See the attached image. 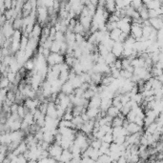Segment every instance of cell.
<instances>
[{
    "label": "cell",
    "instance_id": "1",
    "mask_svg": "<svg viewBox=\"0 0 163 163\" xmlns=\"http://www.w3.org/2000/svg\"><path fill=\"white\" fill-rule=\"evenodd\" d=\"M64 61H65L64 55H62L59 53H51V54L47 57V63L51 67L57 64H61Z\"/></svg>",
    "mask_w": 163,
    "mask_h": 163
},
{
    "label": "cell",
    "instance_id": "2",
    "mask_svg": "<svg viewBox=\"0 0 163 163\" xmlns=\"http://www.w3.org/2000/svg\"><path fill=\"white\" fill-rule=\"evenodd\" d=\"M63 150H64L63 147L60 144H57L55 142H54V144H52L51 146H50V148L48 149L50 157L54 158L56 159V161H59V158L61 157Z\"/></svg>",
    "mask_w": 163,
    "mask_h": 163
},
{
    "label": "cell",
    "instance_id": "3",
    "mask_svg": "<svg viewBox=\"0 0 163 163\" xmlns=\"http://www.w3.org/2000/svg\"><path fill=\"white\" fill-rule=\"evenodd\" d=\"M130 34L133 35V36L137 40L138 38H140L143 35V26L141 24L136 23V22H132Z\"/></svg>",
    "mask_w": 163,
    "mask_h": 163
},
{
    "label": "cell",
    "instance_id": "4",
    "mask_svg": "<svg viewBox=\"0 0 163 163\" xmlns=\"http://www.w3.org/2000/svg\"><path fill=\"white\" fill-rule=\"evenodd\" d=\"M95 119H89L88 121L84 122L80 131H82L84 134H90L93 133V131L95 129Z\"/></svg>",
    "mask_w": 163,
    "mask_h": 163
},
{
    "label": "cell",
    "instance_id": "5",
    "mask_svg": "<svg viewBox=\"0 0 163 163\" xmlns=\"http://www.w3.org/2000/svg\"><path fill=\"white\" fill-rule=\"evenodd\" d=\"M123 51H124V43H123V42L116 41L114 46H113L112 53L114 54L116 57H121L122 54H123Z\"/></svg>",
    "mask_w": 163,
    "mask_h": 163
},
{
    "label": "cell",
    "instance_id": "6",
    "mask_svg": "<svg viewBox=\"0 0 163 163\" xmlns=\"http://www.w3.org/2000/svg\"><path fill=\"white\" fill-rule=\"evenodd\" d=\"M46 116L52 117V118H58V115H57V109H56V105L50 101V103L48 104V110H47V114Z\"/></svg>",
    "mask_w": 163,
    "mask_h": 163
},
{
    "label": "cell",
    "instance_id": "7",
    "mask_svg": "<svg viewBox=\"0 0 163 163\" xmlns=\"http://www.w3.org/2000/svg\"><path fill=\"white\" fill-rule=\"evenodd\" d=\"M61 92H63V93L68 95L74 94L75 93V88L73 86L72 82H71L70 80H68L65 83H63L62 88H61Z\"/></svg>",
    "mask_w": 163,
    "mask_h": 163
},
{
    "label": "cell",
    "instance_id": "8",
    "mask_svg": "<svg viewBox=\"0 0 163 163\" xmlns=\"http://www.w3.org/2000/svg\"><path fill=\"white\" fill-rule=\"evenodd\" d=\"M101 100L102 98L100 97L99 95H95V96H93L89 101V107L90 108H100L101 105Z\"/></svg>",
    "mask_w": 163,
    "mask_h": 163
},
{
    "label": "cell",
    "instance_id": "9",
    "mask_svg": "<svg viewBox=\"0 0 163 163\" xmlns=\"http://www.w3.org/2000/svg\"><path fill=\"white\" fill-rule=\"evenodd\" d=\"M42 29H43V28H41V25H40L39 23H35V25L33 26V32H32V33L30 34V36H29V37L33 36V38L39 40V39H40V37H41Z\"/></svg>",
    "mask_w": 163,
    "mask_h": 163
},
{
    "label": "cell",
    "instance_id": "10",
    "mask_svg": "<svg viewBox=\"0 0 163 163\" xmlns=\"http://www.w3.org/2000/svg\"><path fill=\"white\" fill-rule=\"evenodd\" d=\"M150 23L151 25L154 28V29L157 30H160L163 28V19L161 16H158V17H154V18H150Z\"/></svg>",
    "mask_w": 163,
    "mask_h": 163
},
{
    "label": "cell",
    "instance_id": "11",
    "mask_svg": "<svg viewBox=\"0 0 163 163\" xmlns=\"http://www.w3.org/2000/svg\"><path fill=\"white\" fill-rule=\"evenodd\" d=\"M127 130H128L129 134H137L142 132V126H139L138 124L134 122H130L129 125L127 126Z\"/></svg>",
    "mask_w": 163,
    "mask_h": 163
},
{
    "label": "cell",
    "instance_id": "12",
    "mask_svg": "<svg viewBox=\"0 0 163 163\" xmlns=\"http://www.w3.org/2000/svg\"><path fill=\"white\" fill-rule=\"evenodd\" d=\"M74 158L73 153L70 151V149H64L62 152V154L59 158V161H63V162H68L71 161L72 158Z\"/></svg>",
    "mask_w": 163,
    "mask_h": 163
},
{
    "label": "cell",
    "instance_id": "13",
    "mask_svg": "<svg viewBox=\"0 0 163 163\" xmlns=\"http://www.w3.org/2000/svg\"><path fill=\"white\" fill-rule=\"evenodd\" d=\"M113 105V99L112 98H108V97H104L101 100V105H100V110L107 112L108 109Z\"/></svg>",
    "mask_w": 163,
    "mask_h": 163
},
{
    "label": "cell",
    "instance_id": "14",
    "mask_svg": "<svg viewBox=\"0 0 163 163\" xmlns=\"http://www.w3.org/2000/svg\"><path fill=\"white\" fill-rule=\"evenodd\" d=\"M86 113H87V115H88L90 119H95L96 116H98V114L100 113V108H90V107H88Z\"/></svg>",
    "mask_w": 163,
    "mask_h": 163
},
{
    "label": "cell",
    "instance_id": "15",
    "mask_svg": "<svg viewBox=\"0 0 163 163\" xmlns=\"http://www.w3.org/2000/svg\"><path fill=\"white\" fill-rule=\"evenodd\" d=\"M138 12H139L140 17L142 18L143 20L150 19V16H149V9L147 8L146 5H143L142 7H141V8L138 10Z\"/></svg>",
    "mask_w": 163,
    "mask_h": 163
},
{
    "label": "cell",
    "instance_id": "16",
    "mask_svg": "<svg viewBox=\"0 0 163 163\" xmlns=\"http://www.w3.org/2000/svg\"><path fill=\"white\" fill-rule=\"evenodd\" d=\"M161 2L160 0H152L151 2H149L146 6L149 10H158L161 7Z\"/></svg>",
    "mask_w": 163,
    "mask_h": 163
},
{
    "label": "cell",
    "instance_id": "17",
    "mask_svg": "<svg viewBox=\"0 0 163 163\" xmlns=\"http://www.w3.org/2000/svg\"><path fill=\"white\" fill-rule=\"evenodd\" d=\"M122 33V31L119 29V28H116L113 31L110 32V37L114 40V41H118L120 35Z\"/></svg>",
    "mask_w": 163,
    "mask_h": 163
},
{
    "label": "cell",
    "instance_id": "18",
    "mask_svg": "<svg viewBox=\"0 0 163 163\" xmlns=\"http://www.w3.org/2000/svg\"><path fill=\"white\" fill-rule=\"evenodd\" d=\"M120 113H121V112H120V110L117 107H116V106H114V105H112L107 111V115H109L112 117L115 118V117L118 116V115L120 114Z\"/></svg>",
    "mask_w": 163,
    "mask_h": 163
},
{
    "label": "cell",
    "instance_id": "19",
    "mask_svg": "<svg viewBox=\"0 0 163 163\" xmlns=\"http://www.w3.org/2000/svg\"><path fill=\"white\" fill-rule=\"evenodd\" d=\"M70 81L72 82V84H73V86H74L75 89H77V88L81 87V85L84 83V82L82 81V79H81V77H80L79 75H76V76L75 77V78L71 79Z\"/></svg>",
    "mask_w": 163,
    "mask_h": 163
},
{
    "label": "cell",
    "instance_id": "20",
    "mask_svg": "<svg viewBox=\"0 0 163 163\" xmlns=\"http://www.w3.org/2000/svg\"><path fill=\"white\" fill-rule=\"evenodd\" d=\"M104 58H105L106 64L112 65V64H114V63L116 62V56L114 54H113L112 52H110L107 55L104 56Z\"/></svg>",
    "mask_w": 163,
    "mask_h": 163
},
{
    "label": "cell",
    "instance_id": "21",
    "mask_svg": "<svg viewBox=\"0 0 163 163\" xmlns=\"http://www.w3.org/2000/svg\"><path fill=\"white\" fill-rule=\"evenodd\" d=\"M44 141H47L49 143H52L54 141V134L52 133V131H45L44 132Z\"/></svg>",
    "mask_w": 163,
    "mask_h": 163
},
{
    "label": "cell",
    "instance_id": "22",
    "mask_svg": "<svg viewBox=\"0 0 163 163\" xmlns=\"http://www.w3.org/2000/svg\"><path fill=\"white\" fill-rule=\"evenodd\" d=\"M102 75L101 73H94L93 75H92V82L98 85L99 83H101L102 81Z\"/></svg>",
    "mask_w": 163,
    "mask_h": 163
},
{
    "label": "cell",
    "instance_id": "23",
    "mask_svg": "<svg viewBox=\"0 0 163 163\" xmlns=\"http://www.w3.org/2000/svg\"><path fill=\"white\" fill-rule=\"evenodd\" d=\"M61 44L60 42L56 41V40H54L53 44H52V47H51V52L52 53H59L60 52V49H61Z\"/></svg>",
    "mask_w": 163,
    "mask_h": 163
},
{
    "label": "cell",
    "instance_id": "24",
    "mask_svg": "<svg viewBox=\"0 0 163 163\" xmlns=\"http://www.w3.org/2000/svg\"><path fill=\"white\" fill-rule=\"evenodd\" d=\"M35 66V63H34V59H28L26 61V63L24 64V67L26 70L28 71H33L34 69Z\"/></svg>",
    "mask_w": 163,
    "mask_h": 163
},
{
    "label": "cell",
    "instance_id": "25",
    "mask_svg": "<svg viewBox=\"0 0 163 163\" xmlns=\"http://www.w3.org/2000/svg\"><path fill=\"white\" fill-rule=\"evenodd\" d=\"M102 145V140L101 139H98V138H95L94 140L91 141V146L95 148V149H97V150H99L100 149Z\"/></svg>",
    "mask_w": 163,
    "mask_h": 163
},
{
    "label": "cell",
    "instance_id": "26",
    "mask_svg": "<svg viewBox=\"0 0 163 163\" xmlns=\"http://www.w3.org/2000/svg\"><path fill=\"white\" fill-rule=\"evenodd\" d=\"M104 142H108V143H112L114 142V134L113 133H108V134H105V136L102 137L101 139Z\"/></svg>",
    "mask_w": 163,
    "mask_h": 163
},
{
    "label": "cell",
    "instance_id": "27",
    "mask_svg": "<svg viewBox=\"0 0 163 163\" xmlns=\"http://www.w3.org/2000/svg\"><path fill=\"white\" fill-rule=\"evenodd\" d=\"M143 5H144V3L142 2V0H133V2L131 3V6L134 9H136L137 11H138Z\"/></svg>",
    "mask_w": 163,
    "mask_h": 163
},
{
    "label": "cell",
    "instance_id": "28",
    "mask_svg": "<svg viewBox=\"0 0 163 163\" xmlns=\"http://www.w3.org/2000/svg\"><path fill=\"white\" fill-rule=\"evenodd\" d=\"M96 94H95V92L94 91V90H92V89H88V90H86V91H85V93H84V97L85 98H87V99H89V100H90V99L92 98V97H93V96H95Z\"/></svg>",
    "mask_w": 163,
    "mask_h": 163
},
{
    "label": "cell",
    "instance_id": "29",
    "mask_svg": "<svg viewBox=\"0 0 163 163\" xmlns=\"http://www.w3.org/2000/svg\"><path fill=\"white\" fill-rule=\"evenodd\" d=\"M97 161L98 162H111L113 160H112V158H111V157H110L109 154H103L100 155V157H99V158L97 159Z\"/></svg>",
    "mask_w": 163,
    "mask_h": 163
},
{
    "label": "cell",
    "instance_id": "30",
    "mask_svg": "<svg viewBox=\"0 0 163 163\" xmlns=\"http://www.w3.org/2000/svg\"><path fill=\"white\" fill-rule=\"evenodd\" d=\"M10 80L7 76H3L2 81H1V88H9V84H10Z\"/></svg>",
    "mask_w": 163,
    "mask_h": 163
},
{
    "label": "cell",
    "instance_id": "31",
    "mask_svg": "<svg viewBox=\"0 0 163 163\" xmlns=\"http://www.w3.org/2000/svg\"><path fill=\"white\" fill-rule=\"evenodd\" d=\"M74 118V114L73 112H66L65 115L63 116L62 119H66V120H72Z\"/></svg>",
    "mask_w": 163,
    "mask_h": 163
},
{
    "label": "cell",
    "instance_id": "32",
    "mask_svg": "<svg viewBox=\"0 0 163 163\" xmlns=\"http://www.w3.org/2000/svg\"><path fill=\"white\" fill-rule=\"evenodd\" d=\"M114 65L116 69L118 70H122V60H120V59H116V62L114 63Z\"/></svg>",
    "mask_w": 163,
    "mask_h": 163
},
{
    "label": "cell",
    "instance_id": "33",
    "mask_svg": "<svg viewBox=\"0 0 163 163\" xmlns=\"http://www.w3.org/2000/svg\"><path fill=\"white\" fill-rule=\"evenodd\" d=\"M132 2H133V0H124V5H125V7L131 5Z\"/></svg>",
    "mask_w": 163,
    "mask_h": 163
},
{
    "label": "cell",
    "instance_id": "34",
    "mask_svg": "<svg viewBox=\"0 0 163 163\" xmlns=\"http://www.w3.org/2000/svg\"><path fill=\"white\" fill-rule=\"evenodd\" d=\"M90 1L92 2V3H93V4H95V5H98V1H99V0H90Z\"/></svg>",
    "mask_w": 163,
    "mask_h": 163
},
{
    "label": "cell",
    "instance_id": "35",
    "mask_svg": "<svg viewBox=\"0 0 163 163\" xmlns=\"http://www.w3.org/2000/svg\"><path fill=\"white\" fill-rule=\"evenodd\" d=\"M152 1V0H142V2L144 3V5H147L149 2H151Z\"/></svg>",
    "mask_w": 163,
    "mask_h": 163
}]
</instances>
